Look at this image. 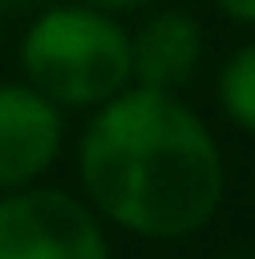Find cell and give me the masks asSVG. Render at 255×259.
<instances>
[{"label": "cell", "instance_id": "7a4b0ae2", "mask_svg": "<svg viewBox=\"0 0 255 259\" xmlns=\"http://www.w3.org/2000/svg\"><path fill=\"white\" fill-rule=\"evenodd\" d=\"M23 82L59 109H100L132 87V41L119 14L96 5H46L18 46Z\"/></svg>", "mask_w": 255, "mask_h": 259}, {"label": "cell", "instance_id": "ba28073f", "mask_svg": "<svg viewBox=\"0 0 255 259\" xmlns=\"http://www.w3.org/2000/svg\"><path fill=\"white\" fill-rule=\"evenodd\" d=\"M82 5H96V9H110V14H137V9H151L155 0H82Z\"/></svg>", "mask_w": 255, "mask_h": 259}, {"label": "cell", "instance_id": "30bf717a", "mask_svg": "<svg viewBox=\"0 0 255 259\" xmlns=\"http://www.w3.org/2000/svg\"><path fill=\"white\" fill-rule=\"evenodd\" d=\"M219 259H251V255H219Z\"/></svg>", "mask_w": 255, "mask_h": 259}, {"label": "cell", "instance_id": "9c48e42d", "mask_svg": "<svg viewBox=\"0 0 255 259\" xmlns=\"http://www.w3.org/2000/svg\"><path fill=\"white\" fill-rule=\"evenodd\" d=\"M37 5H41V0H0V14H5V18H14V14H37Z\"/></svg>", "mask_w": 255, "mask_h": 259}, {"label": "cell", "instance_id": "6da1fadb", "mask_svg": "<svg viewBox=\"0 0 255 259\" xmlns=\"http://www.w3.org/2000/svg\"><path fill=\"white\" fill-rule=\"evenodd\" d=\"M87 205L146 241H183L224 205V155L183 96L128 87L91 109L78 141Z\"/></svg>", "mask_w": 255, "mask_h": 259}, {"label": "cell", "instance_id": "277c9868", "mask_svg": "<svg viewBox=\"0 0 255 259\" xmlns=\"http://www.w3.org/2000/svg\"><path fill=\"white\" fill-rule=\"evenodd\" d=\"M64 150V109L27 82H0V196L41 182Z\"/></svg>", "mask_w": 255, "mask_h": 259}, {"label": "cell", "instance_id": "3957f363", "mask_svg": "<svg viewBox=\"0 0 255 259\" xmlns=\"http://www.w3.org/2000/svg\"><path fill=\"white\" fill-rule=\"evenodd\" d=\"M0 259H114L105 219L59 191V187H18L0 196Z\"/></svg>", "mask_w": 255, "mask_h": 259}, {"label": "cell", "instance_id": "5b68a950", "mask_svg": "<svg viewBox=\"0 0 255 259\" xmlns=\"http://www.w3.org/2000/svg\"><path fill=\"white\" fill-rule=\"evenodd\" d=\"M128 41H132V87L164 96H178L196 77L205 55V32L187 9H155L128 32Z\"/></svg>", "mask_w": 255, "mask_h": 259}, {"label": "cell", "instance_id": "8992f818", "mask_svg": "<svg viewBox=\"0 0 255 259\" xmlns=\"http://www.w3.org/2000/svg\"><path fill=\"white\" fill-rule=\"evenodd\" d=\"M219 105H224V114L237 127L255 132V41L242 46L224 64V73H219Z\"/></svg>", "mask_w": 255, "mask_h": 259}, {"label": "cell", "instance_id": "52a82bcc", "mask_svg": "<svg viewBox=\"0 0 255 259\" xmlns=\"http://www.w3.org/2000/svg\"><path fill=\"white\" fill-rule=\"evenodd\" d=\"M233 23H246V27H255V0H214Z\"/></svg>", "mask_w": 255, "mask_h": 259}]
</instances>
